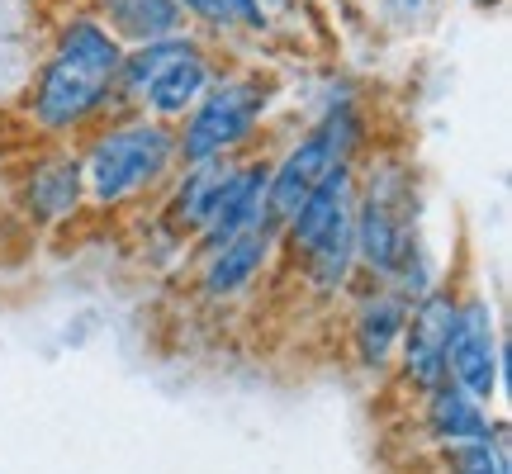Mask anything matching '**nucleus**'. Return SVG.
<instances>
[{
  "label": "nucleus",
  "instance_id": "nucleus-21",
  "mask_svg": "<svg viewBox=\"0 0 512 474\" xmlns=\"http://www.w3.org/2000/svg\"><path fill=\"white\" fill-rule=\"evenodd\" d=\"M470 5H479V10H494V5H503V0H470Z\"/></svg>",
  "mask_w": 512,
  "mask_h": 474
},
{
  "label": "nucleus",
  "instance_id": "nucleus-17",
  "mask_svg": "<svg viewBox=\"0 0 512 474\" xmlns=\"http://www.w3.org/2000/svg\"><path fill=\"white\" fill-rule=\"evenodd\" d=\"M95 15L110 24L114 38H119L124 48L152 43V38H166V34H181L185 29V15L176 0H110V5H100Z\"/></svg>",
  "mask_w": 512,
  "mask_h": 474
},
{
  "label": "nucleus",
  "instance_id": "nucleus-8",
  "mask_svg": "<svg viewBox=\"0 0 512 474\" xmlns=\"http://www.w3.org/2000/svg\"><path fill=\"white\" fill-rule=\"evenodd\" d=\"M446 375L484 403L508 399L512 347H508V332H503V318H498L494 294L465 290V285H460L451 347H446Z\"/></svg>",
  "mask_w": 512,
  "mask_h": 474
},
{
  "label": "nucleus",
  "instance_id": "nucleus-4",
  "mask_svg": "<svg viewBox=\"0 0 512 474\" xmlns=\"http://www.w3.org/2000/svg\"><path fill=\"white\" fill-rule=\"evenodd\" d=\"M81 152V176H86V200L91 214H138L166 190V181L181 166L176 124L147 119L138 110H114L76 143Z\"/></svg>",
  "mask_w": 512,
  "mask_h": 474
},
{
  "label": "nucleus",
  "instance_id": "nucleus-24",
  "mask_svg": "<svg viewBox=\"0 0 512 474\" xmlns=\"http://www.w3.org/2000/svg\"><path fill=\"white\" fill-rule=\"evenodd\" d=\"M366 5H370V0H366Z\"/></svg>",
  "mask_w": 512,
  "mask_h": 474
},
{
  "label": "nucleus",
  "instance_id": "nucleus-23",
  "mask_svg": "<svg viewBox=\"0 0 512 474\" xmlns=\"http://www.w3.org/2000/svg\"><path fill=\"white\" fill-rule=\"evenodd\" d=\"M86 5H91V10H100V5H110V0H86Z\"/></svg>",
  "mask_w": 512,
  "mask_h": 474
},
{
  "label": "nucleus",
  "instance_id": "nucleus-14",
  "mask_svg": "<svg viewBox=\"0 0 512 474\" xmlns=\"http://www.w3.org/2000/svg\"><path fill=\"white\" fill-rule=\"evenodd\" d=\"M413 413H418V432L432 451H446V446H460V441H475L494 432V403L475 399L470 389H460L456 380L432 384L427 394L413 399Z\"/></svg>",
  "mask_w": 512,
  "mask_h": 474
},
{
  "label": "nucleus",
  "instance_id": "nucleus-15",
  "mask_svg": "<svg viewBox=\"0 0 512 474\" xmlns=\"http://www.w3.org/2000/svg\"><path fill=\"white\" fill-rule=\"evenodd\" d=\"M290 275L299 280V290L313 309H342L351 299V290L361 285V266H356V242L351 228L332 233L328 242H318L313 252H304L299 261H285Z\"/></svg>",
  "mask_w": 512,
  "mask_h": 474
},
{
  "label": "nucleus",
  "instance_id": "nucleus-16",
  "mask_svg": "<svg viewBox=\"0 0 512 474\" xmlns=\"http://www.w3.org/2000/svg\"><path fill=\"white\" fill-rule=\"evenodd\" d=\"M190 34L209 38L223 53L256 48L275 34V19L261 10V0H176Z\"/></svg>",
  "mask_w": 512,
  "mask_h": 474
},
{
  "label": "nucleus",
  "instance_id": "nucleus-9",
  "mask_svg": "<svg viewBox=\"0 0 512 474\" xmlns=\"http://www.w3.org/2000/svg\"><path fill=\"white\" fill-rule=\"evenodd\" d=\"M280 266V223L266 219L247 228L238 237H223L214 247H204V252L190 256V294L200 299L204 309H238L247 304L266 280L271 271Z\"/></svg>",
  "mask_w": 512,
  "mask_h": 474
},
{
  "label": "nucleus",
  "instance_id": "nucleus-3",
  "mask_svg": "<svg viewBox=\"0 0 512 474\" xmlns=\"http://www.w3.org/2000/svg\"><path fill=\"white\" fill-rule=\"evenodd\" d=\"M375 147L366 91L347 72H323L309 91V119L271 152V219L280 223L337 166H356Z\"/></svg>",
  "mask_w": 512,
  "mask_h": 474
},
{
  "label": "nucleus",
  "instance_id": "nucleus-22",
  "mask_svg": "<svg viewBox=\"0 0 512 474\" xmlns=\"http://www.w3.org/2000/svg\"><path fill=\"white\" fill-rule=\"evenodd\" d=\"M5 176H10V162H0V195H5Z\"/></svg>",
  "mask_w": 512,
  "mask_h": 474
},
{
  "label": "nucleus",
  "instance_id": "nucleus-2",
  "mask_svg": "<svg viewBox=\"0 0 512 474\" xmlns=\"http://www.w3.org/2000/svg\"><path fill=\"white\" fill-rule=\"evenodd\" d=\"M351 242L361 280H380L408 304L451 280L441 252L427 237V190L403 147H370L356 162Z\"/></svg>",
  "mask_w": 512,
  "mask_h": 474
},
{
  "label": "nucleus",
  "instance_id": "nucleus-20",
  "mask_svg": "<svg viewBox=\"0 0 512 474\" xmlns=\"http://www.w3.org/2000/svg\"><path fill=\"white\" fill-rule=\"evenodd\" d=\"M294 5H299V0H261V10H266V15H271V19H275V24H280V19L290 15Z\"/></svg>",
  "mask_w": 512,
  "mask_h": 474
},
{
  "label": "nucleus",
  "instance_id": "nucleus-6",
  "mask_svg": "<svg viewBox=\"0 0 512 474\" xmlns=\"http://www.w3.org/2000/svg\"><path fill=\"white\" fill-rule=\"evenodd\" d=\"M228 57L233 53L214 48L209 38L190 34V29L152 38V43H133L124 48V67H119V110L181 124L195 110V100L214 86Z\"/></svg>",
  "mask_w": 512,
  "mask_h": 474
},
{
  "label": "nucleus",
  "instance_id": "nucleus-19",
  "mask_svg": "<svg viewBox=\"0 0 512 474\" xmlns=\"http://www.w3.org/2000/svg\"><path fill=\"white\" fill-rule=\"evenodd\" d=\"M370 10L380 15L384 29H394V34H413L427 24V15L437 10V0H370Z\"/></svg>",
  "mask_w": 512,
  "mask_h": 474
},
{
  "label": "nucleus",
  "instance_id": "nucleus-7",
  "mask_svg": "<svg viewBox=\"0 0 512 474\" xmlns=\"http://www.w3.org/2000/svg\"><path fill=\"white\" fill-rule=\"evenodd\" d=\"M5 195H10L15 219L24 228H34V233H67V228H76V223L91 214L76 143L24 147L15 162H10Z\"/></svg>",
  "mask_w": 512,
  "mask_h": 474
},
{
  "label": "nucleus",
  "instance_id": "nucleus-13",
  "mask_svg": "<svg viewBox=\"0 0 512 474\" xmlns=\"http://www.w3.org/2000/svg\"><path fill=\"white\" fill-rule=\"evenodd\" d=\"M351 204H356V166H337L280 219V266L351 228Z\"/></svg>",
  "mask_w": 512,
  "mask_h": 474
},
{
  "label": "nucleus",
  "instance_id": "nucleus-12",
  "mask_svg": "<svg viewBox=\"0 0 512 474\" xmlns=\"http://www.w3.org/2000/svg\"><path fill=\"white\" fill-rule=\"evenodd\" d=\"M266 219H271V147L228 162L219 190H214V204L204 214V228L190 242V252H204V247L247 233V228Z\"/></svg>",
  "mask_w": 512,
  "mask_h": 474
},
{
  "label": "nucleus",
  "instance_id": "nucleus-10",
  "mask_svg": "<svg viewBox=\"0 0 512 474\" xmlns=\"http://www.w3.org/2000/svg\"><path fill=\"white\" fill-rule=\"evenodd\" d=\"M456 299H460V280H441L437 290H427L422 299L408 304V323L399 337V356L389 380L399 384L403 399H418L432 384L451 380L446 375V347H451V323H456Z\"/></svg>",
  "mask_w": 512,
  "mask_h": 474
},
{
  "label": "nucleus",
  "instance_id": "nucleus-11",
  "mask_svg": "<svg viewBox=\"0 0 512 474\" xmlns=\"http://www.w3.org/2000/svg\"><path fill=\"white\" fill-rule=\"evenodd\" d=\"M347 309V356H351V370L361 380H389L394 370V356H399V337H403V323H408V299L399 290H389L380 280H361L351 299L342 304Z\"/></svg>",
  "mask_w": 512,
  "mask_h": 474
},
{
  "label": "nucleus",
  "instance_id": "nucleus-18",
  "mask_svg": "<svg viewBox=\"0 0 512 474\" xmlns=\"http://www.w3.org/2000/svg\"><path fill=\"white\" fill-rule=\"evenodd\" d=\"M437 470L441 474H512L508 418H498L489 437L460 441V446H446V451H437Z\"/></svg>",
  "mask_w": 512,
  "mask_h": 474
},
{
  "label": "nucleus",
  "instance_id": "nucleus-1",
  "mask_svg": "<svg viewBox=\"0 0 512 474\" xmlns=\"http://www.w3.org/2000/svg\"><path fill=\"white\" fill-rule=\"evenodd\" d=\"M124 43L86 0H48L34 67L15 110L34 143H81L119 110Z\"/></svg>",
  "mask_w": 512,
  "mask_h": 474
},
{
  "label": "nucleus",
  "instance_id": "nucleus-5",
  "mask_svg": "<svg viewBox=\"0 0 512 474\" xmlns=\"http://www.w3.org/2000/svg\"><path fill=\"white\" fill-rule=\"evenodd\" d=\"M285 81L275 67L228 57L214 86L195 100V110L176 124V147L181 162H233L275 138V119L285 114Z\"/></svg>",
  "mask_w": 512,
  "mask_h": 474
}]
</instances>
